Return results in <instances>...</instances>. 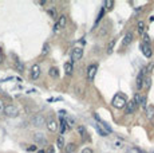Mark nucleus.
Wrapping results in <instances>:
<instances>
[{
  "mask_svg": "<svg viewBox=\"0 0 154 153\" xmlns=\"http://www.w3.org/2000/svg\"><path fill=\"white\" fill-rule=\"evenodd\" d=\"M126 103H127V97L122 93H117L111 99V105L114 107H117V109H123L126 106Z\"/></svg>",
  "mask_w": 154,
  "mask_h": 153,
  "instance_id": "f257e3e1",
  "label": "nucleus"
},
{
  "mask_svg": "<svg viewBox=\"0 0 154 153\" xmlns=\"http://www.w3.org/2000/svg\"><path fill=\"white\" fill-rule=\"evenodd\" d=\"M4 114L11 118L18 117L19 115V110H18V107L15 105H6V107H4Z\"/></svg>",
  "mask_w": 154,
  "mask_h": 153,
  "instance_id": "f03ea898",
  "label": "nucleus"
},
{
  "mask_svg": "<svg viewBox=\"0 0 154 153\" xmlns=\"http://www.w3.org/2000/svg\"><path fill=\"white\" fill-rule=\"evenodd\" d=\"M31 123H32L34 126H36V128H40V126L46 125V118L42 114H35L31 117Z\"/></svg>",
  "mask_w": 154,
  "mask_h": 153,
  "instance_id": "7ed1b4c3",
  "label": "nucleus"
},
{
  "mask_svg": "<svg viewBox=\"0 0 154 153\" xmlns=\"http://www.w3.org/2000/svg\"><path fill=\"white\" fill-rule=\"evenodd\" d=\"M97 70H98V64L97 63H92V64H90L89 66V69H87V79H89L90 82H92V79L95 78Z\"/></svg>",
  "mask_w": 154,
  "mask_h": 153,
  "instance_id": "20e7f679",
  "label": "nucleus"
},
{
  "mask_svg": "<svg viewBox=\"0 0 154 153\" xmlns=\"http://www.w3.org/2000/svg\"><path fill=\"white\" fill-rule=\"evenodd\" d=\"M82 55H83V50H82L81 47H75V48H73V51H71V63L73 62H75V61H79V59L82 58Z\"/></svg>",
  "mask_w": 154,
  "mask_h": 153,
  "instance_id": "39448f33",
  "label": "nucleus"
},
{
  "mask_svg": "<svg viewBox=\"0 0 154 153\" xmlns=\"http://www.w3.org/2000/svg\"><path fill=\"white\" fill-rule=\"evenodd\" d=\"M143 75H145V70H141L139 71V74L137 75V79H135V87L138 89V90H141V89L143 87V79H145V77H143Z\"/></svg>",
  "mask_w": 154,
  "mask_h": 153,
  "instance_id": "423d86ee",
  "label": "nucleus"
},
{
  "mask_svg": "<svg viewBox=\"0 0 154 153\" xmlns=\"http://www.w3.org/2000/svg\"><path fill=\"white\" fill-rule=\"evenodd\" d=\"M66 21H67V16H66V15H60L59 19H58V21L55 23V26H54V31L56 32L59 28H63V27L66 26Z\"/></svg>",
  "mask_w": 154,
  "mask_h": 153,
  "instance_id": "0eeeda50",
  "label": "nucleus"
},
{
  "mask_svg": "<svg viewBox=\"0 0 154 153\" xmlns=\"http://www.w3.org/2000/svg\"><path fill=\"white\" fill-rule=\"evenodd\" d=\"M139 48H141V51H142V54L146 56V58H151V55H153V51H151L150 46H149V44H146V43H141Z\"/></svg>",
  "mask_w": 154,
  "mask_h": 153,
  "instance_id": "6e6552de",
  "label": "nucleus"
},
{
  "mask_svg": "<svg viewBox=\"0 0 154 153\" xmlns=\"http://www.w3.org/2000/svg\"><path fill=\"white\" fill-rule=\"evenodd\" d=\"M30 75L32 79H38L40 77V66L38 63H35L32 67H31V71H30Z\"/></svg>",
  "mask_w": 154,
  "mask_h": 153,
  "instance_id": "1a4fd4ad",
  "label": "nucleus"
},
{
  "mask_svg": "<svg viewBox=\"0 0 154 153\" xmlns=\"http://www.w3.org/2000/svg\"><path fill=\"white\" fill-rule=\"evenodd\" d=\"M34 141L39 145H46L47 144V138L43 133H35L34 134Z\"/></svg>",
  "mask_w": 154,
  "mask_h": 153,
  "instance_id": "9d476101",
  "label": "nucleus"
},
{
  "mask_svg": "<svg viewBox=\"0 0 154 153\" xmlns=\"http://www.w3.org/2000/svg\"><path fill=\"white\" fill-rule=\"evenodd\" d=\"M46 125H47V129H48L50 132H52V133L58 130V122L54 120V118H50V120L46 122Z\"/></svg>",
  "mask_w": 154,
  "mask_h": 153,
  "instance_id": "9b49d317",
  "label": "nucleus"
},
{
  "mask_svg": "<svg viewBox=\"0 0 154 153\" xmlns=\"http://www.w3.org/2000/svg\"><path fill=\"white\" fill-rule=\"evenodd\" d=\"M135 107H137V105L134 103V101H127L126 106H125V112H126V114H133L135 112Z\"/></svg>",
  "mask_w": 154,
  "mask_h": 153,
  "instance_id": "f8f14e48",
  "label": "nucleus"
},
{
  "mask_svg": "<svg viewBox=\"0 0 154 153\" xmlns=\"http://www.w3.org/2000/svg\"><path fill=\"white\" fill-rule=\"evenodd\" d=\"M131 42H133V32H127V34L125 35V38L122 39V44L126 47V46H129Z\"/></svg>",
  "mask_w": 154,
  "mask_h": 153,
  "instance_id": "ddd939ff",
  "label": "nucleus"
},
{
  "mask_svg": "<svg viewBox=\"0 0 154 153\" xmlns=\"http://www.w3.org/2000/svg\"><path fill=\"white\" fill-rule=\"evenodd\" d=\"M115 43H117V40H115V39H111L110 42H109L107 48H106V52H107L109 55H110V54L114 51V47H115Z\"/></svg>",
  "mask_w": 154,
  "mask_h": 153,
  "instance_id": "4468645a",
  "label": "nucleus"
},
{
  "mask_svg": "<svg viewBox=\"0 0 154 153\" xmlns=\"http://www.w3.org/2000/svg\"><path fill=\"white\" fill-rule=\"evenodd\" d=\"M15 67H16V70L19 72H24V63H23L20 59H16V61H15Z\"/></svg>",
  "mask_w": 154,
  "mask_h": 153,
  "instance_id": "2eb2a0df",
  "label": "nucleus"
},
{
  "mask_svg": "<svg viewBox=\"0 0 154 153\" xmlns=\"http://www.w3.org/2000/svg\"><path fill=\"white\" fill-rule=\"evenodd\" d=\"M153 117H154V106H147L146 107V118L153 120Z\"/></svg>",
  "mask_w": 154,
  "mask_h": 153,
  "instance_id": "dca6fc26",
  "label": "nucleus"
},
{
  "mask_svg": "<svg viewBox=\"0 0 154 153\" xmlns=\"http://www.w3.org/2000/svg\"><path fill=\"white\" fill-rule=\"evenodd\" d=\"M68 128H70V126L67 125V120H66V118H62V120H60V133H65Z\"/></svg>",
  "mask_w": 154,
  "mask_h": 153,
  "instance_id": "f3484780",
  "label": "nucleus"
},
{
  "mask_svg": "<svg viewBox=\"0 0 154 153\" xmlns=\"http://www.w3.org/2000/svg\"><path fill=\"white\" fill-rule=\"evenodd\" d=\"M48 74L51 78H58L59 77V70H58V67H51L48 70Z\"/></svg>",
  "mask_w": 154,
  "mask_h": 153,
  "instance_id": "a211bd4d",
  "label": "nucleus"
},
{
  "mask_svg": "<svg viewBox=\"0 0 154 153\" xmlns=\"http://www.w3.org/2000/svg\"><path fill=\"white\" fill-rule=\"evenodd\" d=\"M75 149H76V145L74 144V142H70V144H67V145H66V146H65L66 153H73Z\"/></svg>",
  "mask_w": 154,
  "mask_h": 153,
  "instance_id": "6ab92c4d",
  "label": "nucleus"
},
{
  "mask_svg": "<svg viewBox=\"0 0 154 153\" xmlns=\"http://www.w3.org/2000/svg\"><path fill=\"white\" fill-rule=\"evenodd\" d=\"M95 129H97V130H98V133H99L102 137H106V136H107V134H109L107 132H106L105 129H103L102 126L99 125V123H95Z\"/></svg>",
  "mask_w": 154,
  "mask_h": 153,
  "instance_id": "aec40b11",
  "label": "nucleus"
},
{
  "mask_svg": "<svg viewBox=\"0 0 154 153\" xmlns=\"http://www.w3.org/2000/svg\"><path fill=\"white\" fill-rule=\"evenodd\" d=\"M65 71H66V74H67V75L73 74V63H71V62L65 63Z\"/></svg>",
  "mask_w": 154,
  "mask_h": 153,
  "instance_id": "412c9836",
  "label": "nucleus"
},
{
  "mask_svg": "<svg viewBox=\"0 0 154 153\" xmlns=\"http://www.w3.org/2000/svg\"><path fill=\"white\" fill-rule=\"evenodd\" d=\"M56 146L59 148V149H63L65 148V138H63V136H59L56 140Z\"/></svg>",
  "mask_w": 154,
  "mask_h": 153,
  "instance_id": "4be33fe9",
  "label": "nucleus"
},
{
  "mask_svg": "<svg viewBox=\"0 0 154 153\" xmlns=\"http://www.w3.org/2000/svg\"><path fill=\"white\" fill-rule=\"evenodd\" d=\"M78 133L81 134V137H82L83 140L87 138V132H86V129H84L83 126H78Z\"/></svg>",
  "mask_w": 154,
  "mask_h": 153,
  "instance_id": "5701e85b",
  "label": "nucleus"
},
{
  "mask_svg": "<svg viewBox=\"0 0 154 153\" xmlns=\"http://www.w3.org/2000/svg\"><path fill=\"white\" fill-rule=\"evenodd\" d=\"M103 5H105V8L107 11H110V10H113V7H114V1L113 0H106V1L103 3Z\"/></svg>",
  "mask_w": 154,
  "mask_h": 153,
  "instance_id": "b1692460",
  "label": "nucleus"
},
{
  "mask_svg": "<svg viewBox=\"0 0 154 153\" xmlns=\"http://www.w3.org/2000/svg\"><path fill=\"white\" fill-rule=\"evenodd\" d=\"M137 27H138V32H139V34H143V30H145V23H143L142 20H139L137 23Z\"/></svg>",
  "mask_w": 154,
  "mask_h": 153,
  "instance_id": "393cba45",
  "label": "nucleus"
},
{
  "mask_svg": "<svg viewBox=\"0 0 154 153\" xmlns=\"http://www.w3.org/2000/svg\"><path fill=\"white\" fill-rule=\"evenodd\" d=\"M133 101H134L135 105H141V102H142V97H141L139 94H135V95H134V99H133Z\"/></svg>",
  "mask_w": 154,
  "mask_h": 153,
  "instance_id": "a878e982",
  "label": "nucleus"
},
{
  "mask_svg": "<svg viewBox=\"0 0 154 153\" xmlns=\"http://www.w3.org/2000/svg\"><path fill=\"white\" fill-rule=\"evenodd\" d=\"M47 12H48V15L51 16V18H54V19H56V13H55V10L54 8H50L48 11H47Z\"/></svg>",
  "mask_w": 154,
  "mask_h": 153,
  "instance_id": "bb28decb",
  "label": "nucleus"
},
{
  "mask_svg": "<svg viewBox=\"0 0 154 153\" xmlns=\"http://www.w3.org/2000/svg\"><path fill=\"white\" fill-rule=\"evenodd\" d=\"M143 85L146 86V87H150V85H151V79L150 78H145V79H143Z\"/></svg>",
  "mask_w": 154,
  "mask_h": 153,
  "instance_id": "cd10ccee",
  "label": "nucleus"
},
{
  "mask_svg": "<svg viewBox=\"0 0 154 153\" xmlns=\"http://www.w3.org/2000/svg\"><path fill=\"white\" fill-rule=\"evenodd\" d=\"M4 107H6V103L3 102V99L0 98V114H3L4 113Z\"/></svg>",
  "mask_w": 154,
  "mask_h": 153,
  "instance_id": "c85d7f7f",
  "label": "nucleus"
},
{
  "mask_svg": "<svg viewBox=\"0 0 154 153\" xmlns=\"http://www.w3.org/2000/svg\"><path fill=\"white\" fill-rule=\"evenodd\" d=\"M48 48H50V46L46 43V44L43 46V51H42V54H43V55H47V54H48Z\"/></svg>",
  "mask_w": 154,
  "mask_h": 153,
  "instance_id": "c756f323",
  "label": "nucleus"
},
{
  "mask_svg": "<svg viewBox=\"0 0 154 153\" xmlns=\"http://www.w3.org/2000/svg\"><path fill=\"white\" fill-rule=\"evenodd\" d=\"M143 40H145V42H146V44H149V42H150V39H149V35L147 34H143Z\"/></svg>",
  "mask_w": 154,
  "mask_h": 153,
  "instance_id": "7c9ffc66",
  "label": "nucleus"
},
{
  "mask_svg": "<svg viewBox=\"0 0 154 153\" xmlns=\"http://www.w3.org/2000/svg\"><path fill=\"white\" fill-rule=\"evenodd\" d=\"M81 153H92V149H90V148H84Z\"/></svg>",
  "mask_w": 154,
  "mask_h": 153,
  "instance_id": "2f4dec72",
  "label": "nucleus"
},
{
  "mask_svg": "<svg viewBox=\"0 0 154 153\" xmlns=\"http://www.w3.org/2000/svg\"><path fill=\"white\" fill-rule=\"evenodd\" d=\"M27 150H28V152H35V150H36V146H35V145H31L30 148H27Z\"/></svg>",
  "mask_w": 154,
  "mask_h": 153,
  "instance_id": "473e14b6",
  "label": "nucleus"
},
{
  "mask_svg": "<svg viewBox=\"0 0 154 153\" xmlns=\"http://www.w3.org/2000/svg\"><path fill=\"white\" fill-rule=\"evenodd\" d=\"M103 15H105V10H102V11H100L99 16H98V18H97V21H99L100 19H102V16H103Z\"/></svg>",
  "mask_w": 154,
  "mask_h": 153,
  "instance_id": "72a5a7b5",
  "label": "nucleus"
},
{
  "mask_svg": "<svg viewBox=\"0 0 154 153\" xmlns=\"http://www.w3.org/2000/svg\"><path fill=\"white\" fill-rule=\"evenodd\" d=\"M47 153H55L54 146H51V145H50V146H48V149H47Z\"/></svg>",
  "mask_w": 154,
  "mask_h": 153,
  "instance_id": "f704fd0d",
  "label": "nucleus"
},
{
  "mask_svg": "<svg viewBox=\"0 0 154 153\" xmlns=\"http://www.w3.org/2000/svg\"><path fill=\"white\" fill-rule=\"evenodd\" d=\"M59 115H62V118H65L66 112H65V110H59Z\"/></svg>",
  "mask_w": 154,
  "mask_h": 153,
  "instance_id": "c9c22d12",
  "label": "nucleus"
},
{
  "mask_svg": "<svg viewBox=\"0 0 154 153\" xmlns=\"http://www.w3.org/2000/svg\"><path fill=\"white\" fill-rule=\"evenodd\" d=\"M1 62H3V55L0 54V64H1Z\"/></svg>",
  "mask_w": 154,
  "mask_h": 153,
  "instance_id": "e433bc0d",
  "label": "nucleus"
},
{
  "mask_svg": "<svg viewBox=\"0 0 154 153\" xmlns=\"http://www.w3.org/2000/svg\"><path fill=\"white\" fill-rule=\"evenodd\" d=\"M39 153H46V152H44V150H39Z\"/></svg>",
  "mask_w": 154,
  "mask_h": 153,
  "instance_id": "4c0bfd02",
  "label": "nucleus"
},
{
  "mask_svg": "<svg viewBox=\"0 0 154 153\" xmlns=\"http://www.w3.org/2000/svg\"><path fill=\"white\" fill-rule=\"evenodd\" d=\"M151 153H154V152H151Z\"/></svg>",
  "mask_w": 154,
  "mask_h": 153,
  "instance_id": "58836bf2",
  "label": "nucleus"
}]
</instances>
